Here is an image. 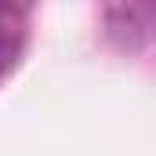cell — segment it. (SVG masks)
I'll use <instances>...</instances> for the list:
<instances>
[{
    "instance_id": "obj_1",
    "label": "cell",
    "mask_w": 156,
    "mask_h": 156,
    "mask_svg": "<svg viewBox=\"0 0 156 156\" xmlns=\"http://www.w3.org/2000/svg\"><path fill=\"white\" fill-rule=\"evenodd\" d=\"M15 55H18V37H15V29L0 18V76L15 66Z\"/></svg>"
},
{
    "instance_id": "obj_2",
    "label": "cell",
    "mask_w": 156,
    "mask_h": 156,
    "mask_svg": "<svg viewBox=\"0 0 156 156\" xmlns=\"http://www.w3.org/2000/svg\"><path fill=\"white\" fill-rule=\"evenodd\" d=\"M4 7H7V0H0V18H4Z\"/></svg>"
}]
</instances>
